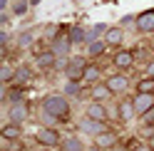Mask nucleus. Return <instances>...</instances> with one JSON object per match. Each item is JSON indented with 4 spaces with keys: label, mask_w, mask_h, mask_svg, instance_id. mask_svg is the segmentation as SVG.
<instances>
[{
    "label": "nucleus",
    "mask_w": 154,
    "mask_h": 151,
    "mask_svg": "<svg viewBox=\"0 0 154 151\" xmlns=\"http://www.w3.org/2000/svg\"><path fill=\"white\" fill-rule=\"evenodd\" d=\"M42 109L55 114L60 121H70V104H67L65 94H47L42 99Z\"/></svg>",
    "instance_id": "1"
},
{
    "label": "nucleus",
    "mask_w": 154,
    "mask_h": 151,
    "mask_svg": "<svg viewBox=\"0 0 154 151\" xmlns=\"http://www.w3.org/2000/svg\"><path fill=\"white\" fill-rule=\"evenodd\" d=\"M35 141L40 146H45V149H55V146L62 144V136L57 134L55 126H40V129L35 131Z\"/></svg>",
    "instance_id": "2"
},
{
    "label": "nucleus",
    "mask_w": 154,
    "mask_h": 151,
    "mask_svg": "<svg viewBox=\"0 0 154 151\" xmlns=\"http://www.w3.org/2000/svg\"><path fill=\"white\" fill-rule=\"evenodd\" d=\"M50 50L57 55V57H70V50H72V40L67 32H60L55 37V40L50 42Z\"/></svg>",
    "instance_id": "3"
},
{
    "label": "nucleus",
    "mask_w": 154,
    "mask_h": 151,
    "mask_svg": "<svg viewBox=\"0 0 154 151\" xmlns=\"http://www.w3.org/2000/svg\"><path fill=\"white\" fill-rule=\"evenodd\" d=\"M134 102V111H137V117H144L149 109H154V94H144V92H137L132 97Z\"/></svg>",
    "instance_id": "4"
},
{
    "label": "nucleus",
    "mask_w": 154,
    "mask_h": 151,
    "mask_svg": "<svg viewBox=\"0 0 154 151\" xmlns=\"http://www.w3.org/2000/svg\"><path fill=\"white\" fill-rule=\"evenodd\" d=\"M137 27L139 32H144V35H154V7L152 10H144V13H139L137 15Z\"/></svg>",
    "instance_id": "5"
},
{
    "label": "nucleus",
    "mask_w": 154,
    "mask_h": 151,
    "mask_svg": "<svg viewBox=\"0 0 154 151\" xmlns=\"http://www.w3.org/2000/svg\"><path fill=\"white\" fill-rule=\"evenodd\" d=\"M27 117H30V109H27L25 102H15V104H10V109H8V119H10L13 124H23Z\"/></svg>",
    "instance_id": "6"
},
{
    "label": "nucleus",
    "mask_w": 154,
    "mask_h": 151,
    "mask_svg": "<svg viewBox=\"0 0 154 151\" xmlns=\"http://www.w3.org/2000/svg\"><path fill=\"white\" fill-rule=\"evenodd\" d=\"M94 146H100L102 151H112L114 146H117V134L114 131H102V134H97L94 136Z\"/></svg>",
    "instance_id": "7"
},
{
    "label": "nucleus",
    "mask_w": 154,
    "mask_h": 151,
    "mask_svg": "<svg viewBox=\"0 0 154 151\" xmlns=\"http://www.w3.org/2000/svg\"><path fill=\"white\" fill-rule=\"evenodd\" d=\"M80 131H85V134H92V136H97V134H102V131H107V126H104V121H97V119L85 117V119L80 121Z\"/></svg>",
    "instance_id": "8"
},
{
    "label": "nucleus",
    "mask_w": 154,
    "mask_h": 151,
    "mask_svg": "<svg viewBox=\"0 0 154 151\" xmlns=\"http://www.w3.org/2000/svg\"><path fill=\"white\" fill-rule=\"evenodd\" d=\"M134 60H137V57H134L132 50H119L112 57V62H114V67H117V70H129L132 64H134Z\"/></svg>",
    "instance_id": "9"
},
{
    "label": "nucleus",
    "mask_w": 154,
    "mask_h": 151,
    "mask_svg": "<svg viewBox=\"0 0 154 151\" xmlns=\"http://www.w3.org/2000/svg\"><path fill=\"white\" fill-rule=\"evenodd\" d=\"M104 84L109 87V92H112V94H122L124 89L129 87V82H127V77H124V74H112V77L104 79Z\"/></svg>",
    "instance_id": "10"
},
{
    "label": "nucleus",
    "mask_w": 154,
    "mask_h": 151,
    "mask_svg": "<svg viewBox=\"0 0 154 151\" xmlns=\"http://www.w3.org/2000/svg\"><path fill=\"white\" fill-rule=\"evenodd\" d=\"M85 117L97 119V121H107V107H104L102 102H90V104H87V111H85Z\"/></svg>",
    "instance_id": "11"
},
{
    "label": "nucleus",
    "mask_w": 154,
    "mask_h": 151,
    "mask_svg": "<svg viewBox=\"0 0 154 151\" xmlns=\"http://www.w3.org/2000/svg\"><path fill=\"white\" fill-rule=\"evenodd\" d=\"M122 40H124V27L122 25H114V27H109V30L104 32V42L109 47H119Z\"/></svg>",
    "instance_id": "12"
},
{
    "label": "nucleus",
    "mask_w": 154,
    "mask_h": 151,
    "mask_svg": "<svg viewBox=\"0 0 154 151\" xmlns=\"http://www.w3.org/2000/svg\"><path fill=\"white\" fill-rule=\"evenodd\" d=\"M35 64H37L40 70H50V67L57 64V55H55L52 50H45V52H40V55L35 57Z\"/></svg>",
    "instance_id": "13"
},
{
    "label": "nucleus",
    "mask_w": 154,
    "mask_h": 151,
    "mask_svg": "<svg viewBox=\"0 0 154 151\" xmlns=\"http://www.w3.org/2000/svg\"><path fill=\"white\" fill-rule=\"evenodd\" d=\"M67 35H70L72 45H82V42H90V35H87V27H80V25H72L70 30H67Z\"/></svg>",
    "instance_id": "14"
},
{
    "label": "nucleus",
    "mask_w": 154,
    "mask_h": 151,
    "mask_svg": "<svg viewBox=\"0 0 154 151\" xmlns=\"http://www.w3.org/2000/svg\"><path fill=\"white\" fill-rule=\"evenodd\" d=\"M0 136L3 139H8V141H15V139H20L23 136V124H5L3 129H0Z\"/></svg>",
    "instance_id": "15"
},
{
    "label": "nucleus",
    "mask_w": 154,
    "mask_h": 151,
    "mask_svg": "<svg viewBox=\"0 0 154 151\" xmlns=\"http://www.w3.org/2000/svg\"><path fill=\"white\" fill-rule=\"evenodd\" d=\"M117 111H119V119H122V121H129V119L137 117V111H134V102H132V99H122Z\"/></svg>",
    "instance_id": "16"
},
{
    "label": "nucleus",
    "mask_w": 154,
    "mask_h": 151,
    "mask_svg": "<svg viewBox=\"0 0 154 151\" xmlns=\"http://www.w3.org/2000/svg\"><path fill=\"white\" fill-rule=\"evenodd\" d=\"M90 97H92V102H104L107 97H112V92H109L107 84H94L92 92H90Z\"/></svg>",
    "instance_id": "17"
},
{
    "label": "nucleus",
    "mask_w": 154,
    "mask_h": 151,
    "mask_svg": "<svg viewBox=\"0 0 154 151\" xmlns=\"http://www.w3.org/2000/svg\"><path fill=\"white\" fill-rule=\"evenodd\" d=\"M60 146H62V151H85V146H82V141L77 139V136H65Z\"/></svg>",
    "instance_id": "18"
},
{
    "label": "nucleus",
    "mask_w": 154,
    "mask_h": 151,
    "mask_svg": "<svg viewBox=\"0 0 154 151\" xmlns=\"http://www.w3.org/2000/svg\"><path fill=\"white\" fill-rule=\"evenodd\" d=\"M30 77H32V70L27 67V64H23V67H17V70H15V77H13V82L17 84V87H20V84H25Z\"/></svg>",
    "instance_id": "19"
},
{
    "label": "nucleus",
    "mask_w": 154,
    "mask_h": 151,
    "mask_svg": "<svg viewBox=\"0 0 154 151\" xmlns=\"http://www.w3.org/2000/svg\"><path fill=\"white\" fill-rule=\"evenodd\" d=\"M102 77V70L97 67V64H87L85 67V82H92V84H97Z\"/></svg>",
    "instance_id": "20"
},
{
    "label": "nucleus",
    "mask_w": 154,
    "mask_h": 151,
    "mask_svg": "<svg viewBox=\"0 0 154 151\" xmlns=\"http://www.w3.org/2000/svg\"><path fill=\"white\" fill-rule=\"evenodd\" d=\"M104 47H107L104 40H92V42L87 45V55H90V57H100V55L104 52Z\"/></svg>",
    "instance_id": "21"
},
{
    "label": "nucleus",
    "mask_w": 154,
    "mask_h": 151,
    "mask_svg": "<svg viewBox=\"0 0 154 151\" xmlns=\"http://www.w3.org/2000/svg\"><path fill=\"white\" fill-rule=\"evenodd\" d=\"M62 94H65V97H82V84L80 82H67Z\"/></svg>",
    "instance_id": "22"
},
{
    "label": "nucleus",
    "mask_w": 154,
    "mask_h": 151,
    "mask_svg": "<svg viewBox=\"0 0 154 151\" xmlns=\"http://www.w3.org/2000/svg\"><path fill=\"white\" fill-rule=\"evenodd\" d=\"M137 92L154 94V77H142V79L137 82Z\"/></svg>",
    "instance_id": "23"
},
{
    "label": "nucleus",
    "mask_w": 154,
    "mask_h": 151,
    "mask_svg": "<svg viewBox=\"0 0 154 151\" xmlns=\"http://www.w3.org/2000/svg\"><path fill=\"white\" fill-rule=\"evenodd\" d=\"M13 77H15V70L5 62L3 67H0V79H3V82H13Z\"/></svg>",
    "instance_id": "24"
},
{
    "label": "nucleus",
    "mask_w": 154,
    "mask_h": 151,
    "mask_svg": "<svg viewBox=\"0 0 154 151\" xmlns=\"http://www.w3.org/2000/svg\"><path fill=\"white\" fill-rule=\"evenodd\" d=\"M30 42H32V32H30V30L20 32V37H17V45H20V47H27Z\"/></svg>",
    "instance_id": "25"
},
{
    "label": "nucleus",
    "mask_w": 154,
    "mask_h": 151,
    "mask_svg": "<svg viewBox=\"0 0 154 151\" xmlns=\"http://www.w3.org/2000/svg\"><path fill=\"white\" fill-rule=\"evenodd\" d=\"M55 121H60L55 114H50V111L42 109V126H55Z\"/></svg>",
    "instance_id": "26"
},
{
    "label": "nucleus",
    "mask_w": 154,
    "mask_h": 151,
    "mask_svg": "<svg viewBox=\"0 0 154 151\" xmlns=\"http://www.w3.org/2000/svg\"><path fill=\"white\" fill-rule=\"evenodd\" d=\"M57 35H60V27H57V25H47V27H45V37H47L50 42L55 40Z\"/></svg>",
    "instance_id": "27"
},
{
    "label": "nucleus",
    "mask_w": 154,
    "mask_h": 151,
    "mask_svg": "<svg viewBox=\"0 0 154 151\" xmlns=\"http://www.w3.org/2000/svg\"><path fill=\"white\" fill-rule=\"evenodd\" d=\"M27 5H30V3H15V7H13V13H15V15H23V13L27 10Z\"/></svg>",
    "instance_id": "28"
},
{
    "label": "nucleus",
    "mask_w": 154,
    "mask_h": 151,
    "mask_svg": "<svg viewBox=\"0 0 154 151\" xmlns=\"http://www.w3.org/2000/svg\"><path fill=\"white\" fill-rule=\"evenodd\" d=\"M144 121H147V124H154V109H149L147 114H144Z\"/></svg>",
    "instance_id": "29"
},
{
    "label": "nucleus",
    "mask_w": 154,
    "mask_h": 151,
    "mask_svg": "<svg viewBox=\"0 0 154 151\" xmlns=\"http://www.w3.org/2000/svg\"><path fill=\"white\" fill-rule=\"evenodd\" d=\"M147 77H154V60L147 64Z\"/></svg>",
    "instance_id": "30"
},
{
    "label": "nucleus",
    "mask_w": 154,
    "mask_h": 151,
    "mask_svg": "<svg viewBox=\"0 0 154 151\" xmlns=\"http://www.w3.org/2000/svg\"><path fill=\"white\" fill-rule=\"evenodd\" d=\"M147 146H149V151H154V134L147 139Z\"/></svg>",
    "instance_id": "31"
},
{
    "label": "nucleus",
    "mask_w": 154,
    "mask_h": 151,
    "mask_svg": "<svg viewBox=\"0 0 154 151\" xmlns=\"http://www.w3.org/2000/svg\"><path fill=\"white\" fill-rule=\"evenodd\" d=\"M42 3V0H30V5H40Z\"/></svg>",
    "instance_id": "32"
},
{
    "label": "nucleus",
    "mask_w": 154,
    "mask_h": 151,
    "mask_svg": "<svg viewBox=\"0 0 154 151\" xmlns=\"http://www.w3.org/2000/svg\"><path fill=\"white\" fill-rule=\"evenodd\" d=\"M87 151H102V149H100V146H92V149H87Z\"/></svg>",
    "instance_id": "33"
},
{
    "label": "nucleus",
    "mask_w": 154,
    "mask_h": 151,
    "mask_svg": "<svg viewBox=\"0 0 154 151\" xmlns=\"http://www.w3.org/2000/svg\"><path fill=\"white\" fill-rule=\"evenodd\" d=\"M112 151H124V149H117V146H114V149H112Z\"/></svg>",
    "instance_id": "34"
},
{
    "label": "nucleus",
    "mask_w": 154,
    "mask_h": 151,
    "mask_svg": "<svg viewBox=\"0 0 154 151\" xmlns=\"http://www.w3.org/2000/svg\"><path fill=\"white\" fill-rule=\"evenodd\" d=\"M152 50H154V40H152Z\"/></svg>",
    "instance_id": "35"
},
{
    "label": "nucleus",
    "mask_w": 154,
    "mask_h": 151,
    "mask_svg": "<svg viewBox=\"0 0 154 151\" xmlns=\"http://www.w3.org/2000/svg\"><path fill=\"white\" fill-rule=\"evenodd\" d=\"M85 151H87V149H85Z\"/></svg>",
    "instance_id": "36"
}]
</instances>
